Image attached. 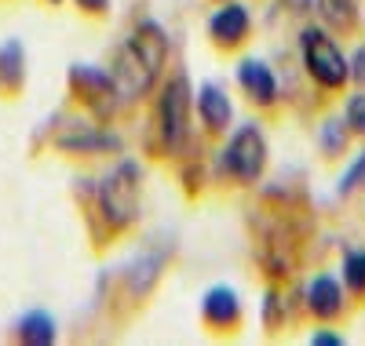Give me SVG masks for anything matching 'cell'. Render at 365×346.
Returning <instances> with one entry per match:
<instances>
[{
    "label": "cell",
    "instance_id": "obj_5",
    "mask_svg": "<svg viewBox=\"0 0 365 346\" xmlns=\"http://www.w3.org/2000/svg\"><path fill=\"white\" fill-rule=\"evenodd\" d=\"M187 124H190V84L187 77H172L158 99V128H161V146L175 153L187 139Z\"/></svg>",
    "mask_w": 365,
    "mask_h": 346
},
{
    "label": "cell",
    "instance_id": "obj_17",
    "mask_svg": "<svg viewBox=\"0 0 365 346\" xmlns=\"http://www.w3.org/2000/svg\"><path fill=\"white\" fill-rule=\"evenodd\" d=\"M344 124L351 128V135H361L365 139V91H354L344 106Z\"/></svg>",
    "mask_w": 365,
    "mask_h": 346
},
{
    "label": "cell",
    "instance_id": "obj_22",
    "mask_svg": "<svg viewBox=\"0 0 365 346\" xmlns=\"http://www.w3.org/2000/svg\"><path fill=\"white\" fill-rule=\"evenodd\" d=\"M51 4H58V0H51Z\"/></svg>",
    "mask_w": 365,
    "mask_h": 346
},
{
    "label": "cell",
    "instance_id": "obj_10",
    "mask_svg": "<svg viewBox=\"0 0 365 346\" xmlns=\"http://www.w3.org/2000/svg\"><path fill=\"white\" fill-rule=\"evenodd\" d=\"M237 84L241 91L256 103V106H270L274 99H278V84H274V73L270 66H263L259 58H245L237 66Z\"/></svg>",
    "mask_w": 365,
    "mask_h": 346
},
{
    "label": "cell",
    "instance_id": "obj_8",
    "mask_svg": "<svg viewBox=\"0 0 365 346\" xmlns=\"http://www.w3.org/2000/svg\"><path fill=\"white\" fill-rule=\"evenodd\" d=\"M201 318L208 328H220V332H230L237 328L241 321V299L234 295V288L227 285H216L205 292V303H201Z\"/></svg>",
    "mask_w": 365,
    "mask_h": 346
},
{
    "label": "cell",
    "instance_id": "obj_20",
    "mask_svg": "<svg viewBox=\"0 0 365 346\" xmlns=\"http://www.w3.org/2000/svg\"><path fill=\"white\" fill-rule=\"evenodd\" d=\"M77 4H81V11L96 15V11H106V4H110V0H77Z\"/></svg>",
    "mask_w": 365,
    "mask_h": 346
},
{
    "label": "cell",
    "instance_id": "obj_14",
    "mask_svg": "<svg viewBox=\"0 0 365 346\" xmlns=\"http://www.w3.org/2000/svg\"><path fill=\"white\" fill-rule=\"evenodd\" d=\"M19 339L22 342H41V346H48V342H55V321L48 318L44 310H34V313H26V318L19 321Z\"/></svg>",
    "mask_w": 365,
    "mask_h": 346
},
{
    "label": "cell",
    "instance_id": "obj_1",
    "mask_svg": "<svg viewBox=\"0 0 365 346\" xmlns=\"http://www.w3.org/2000/svg\"><path fill=\"white\" fill-rule=\"evenodd\" d=\"M168 58V41L165 29L158 22H139L135 33L128 37V44L117 51V66H113V88L117 99H139L150 91V84L158 80L161 66Z\"/></svg>",
    "mask_w": 365,
    "mask_h": 346
},
{
    "label": "cell",
    "instance_id": "obj_15",
    "mask_svg": "<svg viewBox=\"0 0 365 346\" xmlns=\"http://www.w3.org/2000/svg\"><path fill=\"white\" fill-rule=\"evenodd\" d=\"M344 288L351 295H365V248H347L344 251Z\"/></svg>",
    "mask_w": 365,
    "mask_h": 346
},
{
    "label": "cell",
    "instance_id": "obj_7",
    "mask_svg": "<svg viewBox=\"0 0 365 346\" xmlns=\"http://www.w3.org/2000/svg\"><path fill=\"white\" fill-rule=\"evenodd\" d=\"M249 26H252V19H249L245 4H223L216 15L208 19V33H212V41H216L220 48H237L241 41L249 37Z\"/></svg>",
    "mask_w": 365,
    "mask_h": 346
},
{
    "label": "cell",
    "instance_id": "obj_4",
    "mask_svg": "<svg viewBox=\"0 0 365 346\" xmlns=\"http://www.w3.org/2000/svg\"><path fill=\"white\" fill-rule=\"evenodd\" d=\"M223 172L234 179V182H256L267 168V139L256 124H241V128L230 135V142L223 146V157H220Z\"/></svg>",
    "mask_w": 365,
    "mask_h": 346
},
{
    "label": "cell",
    "instance_id": "obj_2",
    "mask_svg": "<svg viewBox=\"0 0 365 346\" xmlns=\"http://www.w3.org/2000/svg\"><path fill=\"white\" fill-rule=\"evenodd\" d=\"M299 48H303V66H307V73L314 77V84L332 88V91L347 84L351 66H347V58H344L340 44L332 41L325 29L307 26V29L299 33Z\"/></svg>",
    "mask_w": 365,
    "mask_h": 346
},
{
    "label": "cell",
    "instance_id": "obj_11",
    "mask_svg": "<svg viewBox=\"0 0 365 346\" xmlns=\"http://www.w3.org/2000/svg\"><path fill=\"white\" fill-rule=\"evenodd\" d=\"M314 8H318L322 22L332 29V33H351V29L358 26L354 0H314Z\"/></svg>",
    "mask_w": 365,
    "mask_h": 346
},
{
    "label": "cell",
    "instance_id": "obj_6",
    "mask_svg": "<svg viewBox=\"0 0 365 346\" xmlns=\"http://www.w3.org/2000/svg\"><path fill=\"white\" fill-rule=\"evenodd\" d=\"M307 310L314 313L318 321H336L340 313L347 310V288H344V281L332 277V273L311 277V285H307Z\"/></svg>",
    "mask_w": 365,
    "mask_h": 346
},
{
    "label": "cell",
    "instance_id": "obj_19",
    "mask_svg": "<svg viewBox=\"0 0 365 346\" xmlns=\"http://www.w3.org/2000/svg\"><path fill=\"white\" fill-rule=\"evenodd\" d=\"M347 66H351V77L365 88V44H358V51L351 55V62H347Z\"/></svg>",
    "mask_w": 365,
    "mask_h": 346
},
{
    "label": "cell",
    "instance_id": "obj_18",
    "mask_svg": "<svg viewBox=\"0 0 365 346\" xmlns=\"http://www.w3.org/2000/svg\"><path fill=\"white\" fill-rule=\"evenodd\" d=\"M354 190H365V150L351 161V168L344 172V179H340V197H351Z\"/></svg>",
    "mask_w": 365,
    "mask_h": 346
},
{
    "label": "cell",
    "instance_id": "obj_13",
    "mask_svg": "<svg viewBox=\"0 0 365 346\" xmlns=\"http://www.w3.org/2000/svg\"><path fill=\"white\" fill-rule=\"evenodd\" d=\"M22 44L19 41H8L4 48H0V88L4 91H19L22 88Z\"/></svg>",
    "mask_w": 365,
    "mask_h": 346
},
{
    "label": "cell",
    "instance_id": "obj_12",
    "mask_svg": "<svg viewBox=\"0 0 365 346\" xmlns=\"http://www.w3.org/2000/svg\"><path fill=\"white\" fill-rule=\"evenodd\" d=\"M58 146L63 150H70V153H103V150H120V139L117 135H110V132H91V128H84V132H77V135H63L58 139Z\"/></svg>",
    "mask_w": 365,
    "mask_h": 346
},
{
    "label": "cell",
    "instance_id": "obj_9",
    "mask_svg": "<svg viewBox=\"0 0 365 346\" xmlns=\"http://www.w3.org/2000/svg\"><path fill=\"white\" fill-rule=\"evenodd\" d=\"M197 113H201V124L212 135L227 132L230 120H234V106H230L227 91L220 84H201V91H197Z\"/></svg>",
    "mask_w": 365,
    "mask_h": 346
},
{
    "label": "cell",
    "instance_id": "obj_21",
    "mask_svg": "<svg viewBox=\"0 0 365 346\" xmlns=\"http://www.w3.org/2000/svg\"><path fill=\"white\" fill-rule=\"evenodd\" d=\"M311 342H344V339H340L336 332H318V335H314Z\"/></svg>",
    "mask_w": 365,
    "mask_h": 346
},
{
    "label": "cell",
    "instance_id": "obj_16",
    "mask_svg": "<svg viewBox=\"0 0 365 346\" xmlns=\"http://www.w3.org/2000/svg\"><path fill=\"white\" fill-rule=\"evenodd\" d=\"M340 124H344V120H325V124H322V135H318V142H322L325 157H340V153H344V146H347L351 128H340Z\"/></svg>",
    "mask_w": 365,
    "mask_h": 346
},
{
    "label": "cell",
    "instance_id": "obj_3",
    "mask_svg": "<svg viewBox=\"0 0 365 346\" xmlns=\"http://www.w3.org/2000/svg\"><path fill=\"white\" fill-rule=\"evenodd\" d=\"M139 190H143V175L135 161H120L99 182V204L103 215L110 219V226H128L139 215Z\"/></svg>",
    "mask_w": 365,
    "mask_h": 346
}]
</instances>
